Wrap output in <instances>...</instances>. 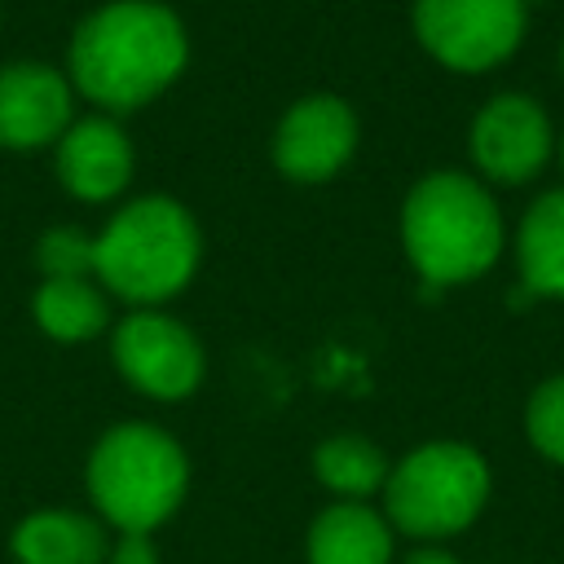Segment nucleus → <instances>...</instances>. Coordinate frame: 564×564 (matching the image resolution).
Segmentation results:
<instances>
[{
  "label": "nucleus",
  "mask_w": 564,
  "mask_h": 564,
  "mask_svg": "<svg viewBox=\"0 0 564 564\" xmlns=\"http://www.w3.org/2000/svg\"><path fill=\"white\" fill-rule=\"evenodd\" d=\"M189 62V31L163 0H110L79 18L66 44V79L101 115H128L163 97Z\"/></svg>",
  "instance_id": "1"
},
{
  "label": "nucleus",
  "mask_w": 564,
  "mask_h": 564,
  "mask_svg": "<svg viewBox=\"0 0 564 564\" xmlns=\"http://www.w3.org/2000/svg\"><path fill=\"white\" fill-rule=\"evenodd\" d=\"M401 247L427 295L463 286L489 273L507 247V225L485 189L467 172H427L401 203Z\"/></svg>",
  "instance_id": "2"
},
{
  "label": "nucleus",
  "mask_w": 564,
  "mask_h": 564,
  "mask_svg": "<svg viewBox=\"0 0 564 564\" xmlns=\"http://www.w3.org/2000/svg\"><path fill=\"white\" fill-rule=\"evenodd\" d=\"M203 260L194 212L167 194H137L93 234V278L128 308H163L189 286Z\"/></svg>",
  "instance_id": "3"
},
{
  "label": "nucleus",
  "mask_w": 564,
  "mask_h": 564,
  "mask_svg": "<svg viewBox=\"0 0 564 564\" xmlns=\"http://www.w3.org/2000/svg\"><path fill=\"white\" fill-rule=\"evenodd\" d=\"M84 485L101 524L115 533H154L185 502L189 454L167 427L128 419L97 436Z\"/></svg>",
  "instance_id": "4"
},
{
  "label": "nucleus",
  "mask_w": 564,
  "mask_h": 564,
  "mask_svg": "<svg viewBox=\"0 0 564 564\" xmlns=\"http://www.w3.org/2000/svg\"><path fill=\"white\" fill-rule=\"evenodd\" d=\"M489 502V463L467 441H423L392 463L383 516L397 533L441 542L463 533Z\"/></svg>",
  "instance_id": "5"
},
{
  "label": "nucleus",
  "mask_w": 564,
  "mask_h": 564,
  "mask_svg": "<svg viewBox=\"0 0 564 564\" xmlns=\"http://www.w3.org/2000/svg\"><path fill=\"white\" fill-rule=\"evenodd\" d=\"M414 40L432 62L458 75H485L502 66L529 26L524 0H414Z\"/></svg>",
  "instance_id": "6"
},
{
  "label": "nucleus",
  "mask_w": 564,
  "mask_h": 564,
  "mask_svg": "<svg viewBox=\"0 0 564 564\" xmlns=\"http://www.w3.org/2000/svg\"><path fill=\"white\" fill-rule=\"evenodd\" d=\"M110 357L119 375L154 401L189 397L207 370L198 335L167 308H128L110 330Z\"/></svg>",
  "instance_id": "7"
},
{
  "label": "nucleus",
  "mask_w": 564,
  "mask_h": 564,
  "mask_svg": "<svg viewBox=\"0 0 564 564\" xmlns=\"http://www.w3.org/2000/svg\"><path fill=\"white\" fill-rule=\"evenodd\" d=\"M467 150L485 181L524 185L546 167L555 150V128L546 106L529 93H498L471 115Z\"/></svg>",
  "instance_id": "8"
},
{
  "label": "nucleus",
  "mask_w": 564,
  "mask_h": 564,
  "mask_svg": "<svg viewBox=\"0 0 564 564\" xmlns=\"http://www.w3.org/2000/svg\"><path fill=\"white\" fill-rule=\"evenodd\" d=\"M357 137H361V123L344 97L308 93V97L291 101L282 110V119L273 123L269 159L282 176H291L300 185H322L348 167V159L357 154Z\"/></svg>",
  "instance_id": "9"
},
{
  "label": "nucleus",
  "mask_w": 564,
  "mask_h": 564,
  "mask_svg": "<svg viewBox=\"0 0 564 564\" xmlns=\"http://www.w3.org/2000/svg\"><path fill=\"white\" fill-rule=\"evenodd\" d=\"M53 172L62 189L79 203H115L137 172L132 137L115 115L75 119L53 145Z\"/></svg>",
  "instance_id": "10"
},
{
  "label": "nucleus",
  "mask_w": 564,
  "mask_h": 564,
  "mask_svg": "<svg viewBox=\"0 0 564 564\" xmlns=\"http://www.w3.org/2000/svg\"><path fill=\"white\" fill-rule=\"evenodd\" d=\"M75 123V88L66 70L48 62H9L0 66V145L40 150Z\"/></svg>",
  "instance_id": "11"
},
{
  "label": "nucleus",
  "mask_w": 564,
  "mask_h": 564,
  "mask_svg": "<svg viewBox=\"0 0 564 564\" xmlns=\"http://www.w3.org/2000/svg\"><path fill=\"white\" fill-rule=\"evenodd\" d=\"M397 529L370 502H330L304 533L308 564H392Z\"/></svg>",
  "instance_id": "12"
},
{
  "label": "nucleus",
  "mask_w": 564,
  "mask_h": 564,
  "mask_svg": "<svg viewBox=\"0 0 564 564\" xmlns=\"http://www.w3.org/2000/svg\"><path fill=\"white\" fill-rule=\"evenodd\" d=\"M9 551L18 564H106V524L88 511L40 507L18 520Z\"/></svg>",
  "instance_id": "13"
},
{
  "label": "nucleus",
  "mask_w": 564,
  "mask_h": 564,
  "mask_svg": "<svg viewBox=\"0 0 564 564\" xmlns=\"http://www.w3.org/2000/svg\"><path fill=\"white\" fill-rule=\"evenodd\" d=\"M520 300H564V189L538 194L516 225Z\"/></svg>",
  "instance_id": "14"
},
{
  "label": "nucleus",
  "mask_w": 564,
  "mask_h": 564,
  "mask_svg": "<svg viewBox=\"0 0 564 564\" xmlns=\"http://www.w3.org/2000/svg\"><path fill=\"white\" fill-rule=\"evenodd\" d=\"M31 317L53 344H93L110 326V295L97 278H40Z\"/></svg>",
  "instance_id": "15"
},
{
  "label": "nucleus",
  "mask_w": 564,
  "mask_h": 564,
  "mask_svg": "<svg viewBox=\"0 0 564 564\" xmlns=\"http://www.w3.org/2000/svg\"><path fill=\"white\" fill-rule=\"evenodd\" d=\"M388 471V454L361 432H335L313 449V476L344 502H366L370 494H383Z\"/></svg>",
  "instance_id": "16"
},
{
  "label": "nucleus",
  "mask_w": 564,
  "mask_h": 564,
  "mask_svg": "<svg viewBox=\"0 0 564 564\" xmlns=\"http://www.w3.org/2000/svg\"><path fill=\"white\" fill-rule=\"evenodd\" d=\"M524 436L546 463L564 467V375H551L529 392V401H524Z\"/></svg>",
  "instance_id": "17"
},
{
  "label": "nucleus",
  "mask_w": 564,
  "mask_h": 564,
  "mask_svg": "<svg viewBox=\"0 0 564 564\" xmlns=\"http://www.w3.org/2000/svg\"><path fill=\"white\" fill-rule=\"evenodd\" d=\"M35 269L40 278H93V238L70 225L44 229L35 242Z\"/></svg>",
  "instance_id": "18"
},
{
  "label": "nucleus",
  "mask_w": 564,
  "mask_h": 564,
  "mask_svg": "<svg viewBox=\"0 0 564 564\" xmlns=\"http://www.w3.org/2000/svg\"><path fill=\"white\" fill-rule=\"evenodd\" d=\"M106 564H159V546L150 533H119L106 551Z\"/></svg>",
  "instance_id": "19"
},
{
  "label": "nucleus",
  "mask_w": 564,
  "mask_h": 564,
  "mask_svg": "<svg viewBox=\"0 0 564 564\" xmlns=\"http://www.w3.org/2000/svg\"><path fill=\"white\" fill-rule=\"evenodd\" d=\"M405 564H458V555H449L445 546H414Z\"/></svg>",
  "instance_id": "20"
},
{
  "label": "nucleus",
  "mask_w": 564,
  "mask_h": 564,
  "mask_svg": "<svg viewBox=\"0 0 564 564\" xmlns=\"http://www.w3.org/2000/svg\"><path fill=\"white\" fill-rule=\"evenodd\" d=\"M560 167H564V137H560Z\"/></svg>",
  "instance_id": "21"
},
{
  "label": "nucleus",
  "mask_w": 564,
  "mask_h": 564,
  "mask_svg": "<svg viewBox=\"0 0 564 564\" xmlns=\"http://www.w3.org/2000/svg\"><path fill=\"white\" fill-rule=\"evenodd\" d=\"M560 75H564V44H560Z\"/></svg>",
  "instance_id": "22"
}]
</instances>
